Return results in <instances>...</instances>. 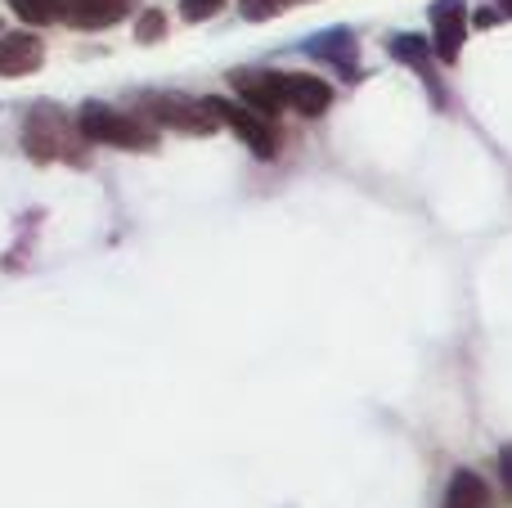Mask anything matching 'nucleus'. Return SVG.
Here are the masks:
<instances>
[{
  "label": "nucleus",
  "mask_w": 512,
  "mask_h": 508,
  "mask_svg": "<svg viewBox=\"0 0 512 508\" xmlns=\"http://www.w3.org/2000/svg\"><path fill=\"white\" fill-rule=\"evenodd\" d=\"M5 5L32 27H45V23H54V18H63V0H5Z\"/></svg>",
  "instance_id": "ddd939ff"
},
{
  "label": "nucleus",
  "mask_w": 512,
  "mask_h": 508,
  "mask_svg": "<svg viewBox=\"0 0 512 508\" xmlns=\"http://www.w3.org/2000/svg\"><path fill=\"white\" fill-rule=\"evenodd\" d=\"M162 32H167V18H162L158 9H149V14H140V23H135V41H144V45H153Z\"/></svg>",
  "instance_id": "4468645a"
},
{
  "label": "nucleus",
  "mask_w": 512,
  "mask_h": 508,
  "mask_svg": "<svg viewBox=\"0 0 512 508\" xmlns=\"http://www.w3.org/2000/svg\"><path fill=\"white\" fill-rule=\"evenodd\" d=\"M432 54L436 63H459L463 41H468V0H432Z\"/></svg>",
  "instance_id": "20e7f679"
},
{
  "label": "nucleus",
  "mask_w": 512,
  "mask_h": 508,
  "mask_svg": "<svg viewBox=\"0 0 512 508\" xmlns=\"http://www.w3.org/2000/svg\"><path fill=\"white\" fill-rule=\"evenodd\" d=\"M445 508H490V486L481 482V473L459 468L445 486Z\"/></svg>",
  "instance_id": "f8f14e48"
},
{
  "label": "nucleus",
  "mask_w": 512,
  "mask_h": 508,
  "mask_svg": "<svg viewBox=\"0 0 512 508\" xmlns=\"http://www.w3.org/2000/svg\"><path fill=\"white\" fill-rule=\"evenodd\" d=\"M297 50L310 54V59L333 63L346 81H360V41H355V27H324V32L306 36Z\"/></svg>",
  "instance_id": "39448f33"
},
{
  "label": "nucleus",
  "mask_w": 512,
  "mask_h": 508,
  "mask_svg": "<svg viewBox=\"0 0 512 508\" xmlns=\"http://www.w3.org/2000/svg\"><path fill=\"white\" fill-rule=\"evenodd\" d=\"M225 0H180V14L189 18V23H207V18L221 14Z\"/></svg>",
  "instance_id": "2eb2a0df"
},
{
  "label": "nucleus",
  "mask_w": 512,
  "mask_h": 508,
  "mask_svg": "<svg viewBox=\"0 0 512 508\" xmlns=\"http://www.w3.org/2000/svg\"><path fill=\"white\" fill-rule=\"evenodd\" d=\"M499 482H504V491L512 495V446L499 450Z\"/></svg>",
  "instance_id": "dca6fc26"
},
{
  "label": "nucleus",
  "mask_w": 512,
  "mask_h": 508,
  "mask_svg": "<svg viewBox=\"0 0 512 508\" xmlns=\"http://www.w3.org/2000/svg\"><path fill=\"white\" fill-rule=\"evenodd\" d=\"M499 9H504V14H512V0H499Z\"/></svg>",
  "instance_id": "f3484780"
},
{
  "label": "nucleus",
  "mask_w": 512,
  "mask_h": 508,
  "mask_svg": "<svg viewBox=\"0 0 512 508\" xmlns=\"http://www.w3.org/2000/svg\"><path fill=\"white\" fill-rule=\"evenodd\" d=\"M135 104H140L144 122L167 126V131H180V135H212L216 126H221L212 113H207L203 99L176 95V90H144Z\"/></svg>",
  "instance_id": "f03ea898"
},
{
  "label": "nucleus",
  "mask_w": 512,
  "mask_h": 508,
  "mask_svg": "<svg viewBox=\"0 0 512 508\" xmlns=\"http://www.w3.org/2000/svg\"><path fill=\"white\" fill-rule=\"evenodd\" d=\"M45 63V41L32 32H5L0 36V77H27Z\"/></svg>",
  "instance_id": "1a4fd4ad"
},
{
  "label": "nucleus",
  "mask_w": 512,
  "mask_h": 508,
  "mask_svg": "<svg viewBox=\"0 0 512 508\" xmlns=\"http://www.w3.org/2000/svg\"><path fill=\"white\" fill-rule=\"evenodd\" d=\"M283 95L288 108L301 117H324L333 108V86L324 77H310V72H283Z\"/></svg>",
  "instance_id": "6e6552de"
},
{
  "label": "nucleus",
  "mask_w": 512,
  "mask_h": 508,
  "mask_svg": "<svg viewBox=\"0 0 512 508\" xmlns=\"http://www.w3.org/2000/svg\"><path fill=\"white\" fill-rule=\"evenodd\" d=\"M234 90H239V99L248 108L265 117H279L283 108H288V95H283V72H270V68H239L234 72Z\"/></svg>",
  "instance_id": "423d86ee"
},
{
  "label": "nucleus",
  "mask_w": 512,
  "mask_h": 508,
  "mask_svg": "<svg viewBox=\"0 0 512 508\" xmlns=\"http://www.w3.org/2000/svg\"><path fill=\"white\" fill-rule=\"evenodd\" d=\"M77 131L86 135L90 144H108V149H131V153L158 149V126L144 122L140 113H122V108L99 104V99L81 104Z\"/></svg>",
  "instance_id": "f257e3e1"
},
{
  "label": "nucleus",
  "mask_w": 512,
  "mask_h": 508,
  "mask_svg": "<svg viewBox=\"0 0 512 508\" xmlns=\"http://www.w3.org/2000/svg\"><path fill=\"white\" fill-rule=\"evenodd\" d=\"M203 104H207V113H212L216 122L230 126V131L239 135L243 144H248L256 158H265V162L279 158V131H274V122L265 113L248 108L243 99H225V95H207Z\"/></svg>",
  "instance_id": "7ed1b4c3"
},
{
  "label": "nucleus",
  "mask_w": 512,
  "mask_h": 508,
  "mask_svg": "<svg viewBox=\"0 0 512 508\" xmlns=\"http://www.w3.org/2000/svg\"><path fill=\"white\" fill-rule=\"evenodd\" d=\"M23 144H27V153H36V158H63L68 153V144H72V126H68V117H59V113H32L27 117V126H23Z\"/></svg>",
  "instance_id": "0eeeda50"
},
{
  "label": "nucleus",
  "mask_w": 512,
  "mask_h": 508,
  "mask_svg": "<svg viewBox=\"0 0 512 508\" xmlns=\"http://www.w3.org/2000/svg\"><path fill=\"white\" fill-rule=\"evenodd\" d=\"M131 14V0H63V18L81 32H99V27H113Z\"/></svg>",
  "instance_id": "9d476101"
},
{
  "label": "nucleus",
  "mask_w": 512,
  "mask_h": 508,
  "mask_svg": "<svg viewBox=\"0 0 512 508\" xmlns=\"http://www.w3.org/2000/svg\"><path fill=\"white\" fill-rule=\"evenodd\" d=\"M387 50H391V59H400V63H409V68L418 72V77L432 86V95H436V104H445L441 99V90H436V77H432V63H436V54H432V41L427 36H418V32H396L387 41Z\"/></svg>",
  "instance_id": "9b49d317"
}]
</instances>
